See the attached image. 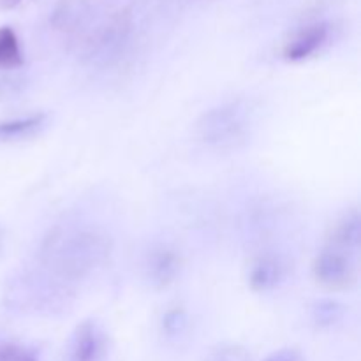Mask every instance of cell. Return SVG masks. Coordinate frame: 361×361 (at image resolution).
<instances>
[{"mask_svg":"<svg viewBox=\"0 0 361 361\" xmlns=\"http://www.w3.org/2000/svg\"><path fill=\"white\" fill-rule=\"evenodd\" d=\"M361 243V219L358 212L345 214L341 221L335 224L331 231L328 245L337 247V249L345 250L349 254H358Z\"/></svg>","mask_w":361,"mask_h":361,"instance_id":"ba28073f","label":"cell"},{"mask_svg":"<svg viewBox=\"0 0 361 361\" xmlns=\"http://www.w3.org/2000/svg\"><path fill=\"white\" fill-rule=\"evenodd\" d=\"M312 274L314 279L326 289L341 291V289L351 288L358 279L355 254L326 245L314 259Z\"/></svg>","mask_w":361,"mask_h":361,"instance_id":"3957f363","label":"cell"},{"mask_svg":"<svg viewBox=\"0 0 361 361\" xmlns=\"http://www.w3.org/2000/svg\"><path fill=\"white\" fill-rule=\"evenodd\" d=\"M23 63L20 41L13 28H0V69H18Z\"/></svg>","mask_w":361,"mask_h":361,"instance_id":"30bf717a","label":"cell"},{"mask_svg":"<svg viewBox=\"0 0 361 361\" xmlns=\"http://www.w3.org/2000/svg\"><path fill=\"white\" fill-rule=\"evenodd\" d=\"M0 361H39V356L28 345L0 342Z\"/></svg>","mask_w":361,"mask_h":361,"instance_id":"7c38bea8","label":"cell"},{"mask_svg":"<svg viewBox=\"0 0 361 361\" xmlns=\"http://www.w3.org/2000/svg\"><path fill=\"white\" fill-rule=\"evenodd\" d=\"M18 2H20V0H0V4H2L4 7H14Z\"/></svg>","mask_w":361,"mask_h":361,"instance_id":"9a60e30c","label":"cell"},{"mask_svg":"<svg viewBox=\"0 0 361 361\" xmlns=\"http://www.w3.org/2000/svg\"><path fill=\"white\" fill-rule=\"evenodd\" d=\"M344 316V307L334 300H323L314 305V321L319 326H334Z\"/></svg>","mask_w":361,"mask_h":361,"instance_id":"8fae6325","label":"cell"},{"mask_svg":"<svg viewBox=\"0 0 361 361\" xmlns=\"http://www.w3.org/2000/svg\"><path fill=\"white\" fill-rule=\"evenodd\" d=\"M182 259L180 254L169 245H159L152 249L147 256L145 271L147 279L154 288H168L178 277Z\"/></svg>","mask_w":361,"mask_h":361,"instance_id":"5b68a950","label":"cell"},{"mask_svg":"<svg viewBox=\"0 0 361 361\" xmlns=\"http://www.w3.org/2000/svg\"><path fill=\"white\" fill-rule=\"evenodd\" d=\"M286 279L284 261L274 254L257 257L249 271V286L254 293H270Z\"/></svg>","mask_w":361,"mask_h":361,"instance_id":"52a82bcc","label":"cell"},{"mask_svg":"<svg viewBox=\"0 0 361 361\" xmlns=\"http://www.w3.org/2000/svg\"><path fill=\"white\" fill-rule=\"evenodd\" d=\"M187 328V312L183 309H171L162 317V330L168 337H176Z\"/></svg>","mask_w":361,"mask_h":361,"instance_id":"4fadbf2b","label":"cell"},{"mask_svg":"<svg viewBox=\"0 0 361 361\" xmlns=\"http://www.w3.org/2000/svg\"><path fill=\"white\" fill-rule=\"evenodd\" d=\"M328 35H330V30H328L326 23H312L309 27L302 28L286 44L284 59L289 60V62H302V60L309 59L326 44Z\"/></svg>","mask_w":361,"mask_h":361,"instance_id":"8992f818","label":"cell"},{"mask_svg":"<svg viewBox=\"0 0 361 361\" xmlns=\"http://www.w3.org/2000/svg\"><path fill=\"white\" fill-rule=\"evenodd\" d=\"M108 256L109 238L92 228H56L41 249L42 264L67 282L90 275Z\"/></svg>","mask_w":361,"mask_h":361,"instance_id":"6da1fadb","label":"cell"},{"mask_svg":"<svg viewBox=\"0 0 361 361\" xmlns=\"http://www.w3.org/2000/svg\"><path fill=\"white\" fill-rule=\"evenodd\" d=\"M108 349L102 328L94 321H85L74 330L67 361H102Z\"/></svg>","mask_w":361,"mask_h":361,"instance_id":"277c9868","label":"cell"},{"mask_svg":"<svg viewBox=\"0 0 361 361\" xmlns=\"http://www.w3.org/2000/svg\"><path fill=\"white\" fill-rule=\"evenodd\" d=\"M46 120L48 116L44 113H34V115L21 116V118L0 122V141H14L34 136L46 126Z\"/></svg>","mask_w":361,"mask_h":361,"instance_id":"9c48e42d","label":"cell"},{"mask_svg":"<svg viewBox=\"0 0 361 361\" xmlns=\"http://www.w3.org/2000/svg\"><path fill=\"white\" fill-rule=\"evenodd\" d=\"M263 361H303L302 355L300 351L291 348H286V349H279V351L271 353L270 356H267Z\"/></svg>","mask_w":361,"mask_h":361,"instance_id":"5bb4252c","label":"cell"},{"mask_svg":"<svg viewBox=\"0 0 361 361\" xmlns=\"http://www.w3.org/2000/svg\"><path fill=\"white\" fill-rule=\"evenodd\" d=\"M254 126V111L243 99L208 109L196 123L197 140L208 148L228 152L245 145Z\"/></svg>","mask_w":361,"mask_h":361,"instance_id":"7a4b0ae2","label":"cell"}]
</instances>
